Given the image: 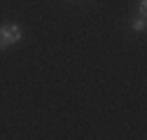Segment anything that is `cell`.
Returning a JSON list of instances; mask_svg holds the SVG:
<instances>
[{
  "label": "cell",
  "mask_w": 147,
  "mask_h": 140,
  "mask_svg": "<svg viewBox=\"0 0 147 140\" xmlns=\"http://www.w3.org/2000/svg\"><path fill=\"white\" fill-rule=\"evenodd\" d=\"M24 40V30L16 24H3L0 26V49H7Z\"/></svg>",
  "instance_id": "6da1fadb"
},
{
  "label": "cell",
  "mask_w": 147,
  "mask_h": 140,
  "mask_svg": "<svg viewBox=\"0 0 147 140\" xmlns=\"http://www.w3.org/2000/svg\"><path fill=\"white\" fill-rule=\"evenodd\" d=\"M147 28V21H145V16H138V19H131V30L136 33H142Z\"/></svg>",
  "instance_id": "7a4b0ae2"
},
{
  "label": "cell",
  "mask_w": 147,
  "mask_h": 140,
  "mask_svg": "<svg viewBox=\"0 0 147 140\" xmlns=\"http://www.w3.org/2000/svg\"><path fill=\"white\" fill-rule=\"evenodd\" d=\"M138 14H140V16L147 14V0H138Z\"/></svg>",
  "instance_id": "3957f363"
}]
</instances>
